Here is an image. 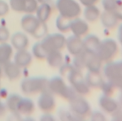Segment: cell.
<instances>
[{"label":"cell","mask_w":122,"mask_h":121,"mask_svg":"<svg viewBox=\"0 0 122 121\" xmlns=\"http://www.w3.org/2000/svg\"><path fill=\"white\" fill-rule=\"evenodd\" d=\"M9 38L10 33L9 29L4 26H0V43L7 42Z\"/></svg>","instance_id":"34"},{"label":"cell","mask_w":122,"mask_h":121,"mask_svg":"<svg viewBox=\"0 0 122 121\" xmlns=\"http://www.w3.org/2000/svg\"><path fill=\"white\" fill-rule=\"evenodd\" d=\"M6 110H7V107L6 106V103L0 101V117L3 116L6 113Z\"/></svg>","instance_id":"39"},{"label":"cell","mask_w":122,"mask_h":121,"mask_svg":"<svg viewBox=\"0 0 122 121\" xmlns=\"http://www.w3.org/2000/svg\"><path fill=\"white\" fill-rule=\"evenodd\" d=\"M60 68V74L62 77H66L68 75V74L71 72L72 69H74V66L72 64H63L61 65Z\"/></svg>","instance_id":"35"},{"label":"cell","mask_w":122,"mask_h":121,"mask_svg":"<svg viewBox=\"0 0 122 121\" xmlns=\"http://www.w3.org/2000/svg\"><path fill=\"white\" fill-rule=\"evenodd\" d=\"M99 103L101 108L104 111L109 113H113L119 108L118 103L107 95H103L101 96L99 101Z\"/></svg>","instance_id":"19"},{"label":"cell","mask_w":122,"mask_h":121,"mask_svg":"<svg viewBox=\"0 0 122 121\" xmlns=\"http://www.w3.org/2000/svg\"><path fill=\"white\" fill-rule=\"evenodd\" d=\"M51 0H37L38 4H43V3H48Z\"/></svg>","instance_id":"42"},{"label":"cell","mask_w":122,"mask_h":121,"mask_svg":"<svg viewBox=\"0 0 122 121\" xmlns=\"http://www.w3.org/2000/svg\"><path fill=\"white\" fill-rule=\"evenodd\" d=\"M29 44V38L24 33L16 32L11 38V45L16 50L26 49Z\"/></svg>","instance_id":"15"},{"label":"cell","mask_w":122,"mask_h":121,"mask_svg":"<svg viewBox=\"0 0 122 121\" xmlns=\"http://www.w3.org/2000/svg\"><path fill=\"white\" fill-rule=\"evenodd\" d=\"M99 0H80V1L85 6L94 5Z\"/></svg>","instance_id":"38"},{"label":"cell","mask_w":122,"mask_h":121,"mask_svg":"<svg viewBox=\"0 0 122 121\" xmlns=\"http://www.w3.org/2000/svg\"><path fill=\"white\" fill-rule=\"evenodd\" d=\"M87 84L90 87L92 88H99L101 87L102 83L104 82L102 77L99 74V72H89L87 74L86 78L85 79Z\"/></svg>","instance_id":"25"},{"label":"cell","mask_w":122,"mask_h":121,"mask_svg":"<svg viewBox=\"0 0 122 121\" xmlns=\"http://www.w3.org/2000/svg\"><path fill=\"white\" fill-rule=\"evenodd\" d=\"M92 120L93 121H104L105 120L104 116L99 112H94L92 114Z\"/></svg>","instance_id":"37"},{"label":"cell","mask_w":122,"mask_h":121,"mask_svg":"<svg viewBox=\"0 0 122 121\" xmlns=\"http://www.w3.org/2000/svg\"><path fill=\"white\" fill-rule=\"evenodd\" d=\"M32 55L26 49L17 50L14 57V62L21 69L28 67L32 62Z\"/></svg>","instance_id":"17"},{"label":"cell","mask_w":122,"mask_h":121,"mask_svg":"<svg viewBox=\"0 0 122 121\" xmlns=\"http://www.w3.org/2000/svg\"><path fill=\"white\" fill-rule=\"evenodd\" d=\"M32 53L33 55L38 60H45L47 53L45 51V50L43 49L41 41L40 42H37L36 43L32 48Z\"/></svg>","instance_id":"29"},{"label":"cell","mask_w":122,"mask_h":121,"mask_svg":"<svg viewBox=\"0 0 122 121\" xmlns=\"http://www.w3.org/2000/svg\"><path fill=\"white\" fill-rule=\"evenodd\" d=\"M9 6L16 12L33 14L38 6V2L37 0H9Z\"/></svg>","instance_id":"8"},{"label":"cell","mask_w":122,"mask_h":121,"mask_svg":"<svg viewBox=\"0 0 122 121\" xmlns=\"http://www.w3.org/2000/svg\"><path fill=\"white\" fill-rule=\"evenodd\" d=\"M70 30L72 31V35L82 37L85 35L88 32L89 26L85 20L77 17L70 20Z\"/></svg>","instance_id":"13"},{"label":"cell","mask_w":122,"mask_h":121,"mask_svg":"<svg viewBox=\"0 0 122 121\" xmlns=\"http://www.w3.org/2000/svg\"><path fill=\"white\" fill-rule=\"evenodd\" d=\"M46 60L48 65L53 68L60 67L63 63V57L61 51H52L47 53Z\"/></svg>","instance_id":"23"},{"label":"cell","mask_w":122,"mask_h":121,"mask_svg":"<svg viewBox=\"0 0 122 121\" xmlns=\"http://www.w3.org/2000/svg\"><path fill=\"white\" fill-rule=\"evenodd\" d=\"M9 4L6 1L0 0V17L6 16L9 11Z\"/></svg>","instance_id":"36"},{"label":"cell","mask_w":122,"mask_h":121,"mask_svg":"<svg viewBox=\"0 0 122 121\" xmlns=\"http://www.w3.org/2000/svg\"><path fill=\"white\" fill-rule=\"evenodd\" d=\"M69 109L75 120H82L90 113V106L88 102L80 95H77L69 101Z\"/></svg>","instance_id":"5"},{"label":"cell","mask_w":122,"mask_h":121,"mask_svg":"<svg viewBox=\"0 0 122 121\" xmlns=\"http://www.w3.org/2000/svg\"><path fill=\"white\" fill-rule=\"evenodd\" d=\"M58 116L61 121H76L70 109H67L66 108H61L58 112Z\"/></svg>","instance_id":"32"},{"label":"cell","mask_w":122,"mask_h":121,"mask_svg":"<svg viewBox=\"0 0 122 121\" xmlns=\"http://www.w3.org/2000/svg\"><path fill=\"white\" fill-rule=\"evenodd\" d=\"M56 103L54 95L48 90L41 92L37 101L39 109L45 113L53 111L56 108Z\"/></svg>","instance_id":"9"},{"label":"cell","mask_w":122,"mask_h":121,"mask_svg":"<svg viewBox=\"0 0 122 121\" xmlns=\"http://www.w3.org/2000/svg\"><path fill=\"white\" fill-rule=\"evenodd\" d=\"M71 19H68L62 16H59L56 19V27L61 33H67L70 30V23Z\"/></svg>","instance_id":"30"},{"label":"cell","mask_w":122,"mask_h":121,"mask_svg":"<svg viewBox=\"0 0 122 121\" xmlns=\"http://www.w3.org/2000/svg\"><path fill=\"white\" fill-rule=\"evenodd\" d=\"M13 56V47L6 43H0V65H4L11 61Z\"/></svg>","instance_id":"22"},{"label":"cell","mask_w":122,"mask_h":121,"mask_svg":"<svg viewBox=\"0 0 122 121\" xmlns=\"http://www.w3.org/2000/svg\"><path fill=\"white\" fill-rule=\"evenodd\" d=\"M87 55H88V52H87L84 50L82 53L74 56L72 65L74 66V67L75 69L81 71L82 69L85 68Z\"/></svg>","instance_id":"28"},{"label":"cell","mask_w":122,"mask_h":121,"mask_svg":"<svg viewBox=\"0 0 122 121\" xmlns=\"http://www.w3.org/2000/svg\"><path fill=\"white\" fill-rule=\"evenodd\" d=\"M66 38L61 33L46 34L41 41V43L45 50L48 53L52 51H61L65 47Z\"/></svg>","instance_id":"4"},{"label":"cell","mask_w":122,"mask_h":121,"mask_svg":"<svg viewBox=\"0 0 122 121\" xmlns=\"http://www.w3.org/2000/svg\"><path fill=\"white\" fill-rule=\"evenodd\" d=\"M118 45L112 39H105L100 41L95 54L102 62L111 61L117 54Z\"/></svg>","instance_id":"6"},{"label":"cell","mask_w":122,"mask_h":121,"mask_svg":"<svg viewBox=\"0 0 122 121\" xmlns=\"http://www.w3.org/2000/svg\"><path fill=\"white\" fill-rule=\"evenodd\" d=\"M65 47L70 55H77L84 50L83 40L81 39V37L72 35L66 38Z\"/></svg>","instance_id":"11"},{"label":"cell","mask_w":122,"mask_h":121,"mask_svg":"<svg viewBox=\"0 0 122 121\" xmlns=\"http://www.w3.org/2000/svg\"><path fill=\"white\" fill-rule=\"evenodd\" d=\"M122 18L119 13L104 11L101 15V21L103 26L107 29H114L118 24L119 19Z\"/></svg>","instance_id":"16"},{"label":"cell","mask_w":122,"mask_h":121,"mask_svg":"<svg viewBox=\"0 0 122 121\" xmlns=\"http://www.w3.org/2000/svg\"><path fill=\"white\" fill-rule=\"evenodd\" d=\"M0 91H1V88H0Z\"/></svg>","instance_id":"44"},{"label":"cell","mask_w":122,"mask_h":121,"mask_svg":"<svg viewBox=\"0 0 122 121\" xmlns=\"http://www.w3.org/2000/svg\"><path fill=\"white\" fill-rule=\"evenodd\" d=\"M67 78L70 86L78 95H86L90 92V87L84 79L80 70L74 67L68 74Z\"/></svg>","instance_id":"7"},{"label":"cell","mask_w":122,"mask_h":121,"mask_svg":"<svg viewBox=\"0 0 122 121\" xmlns=\"http://www.w3.org/2000/svg\"><path fill=\"white\" fill-rule=\"evenodd\" d=\"M47 30H48V29H47L46 24L41 23L39 28L35 32V33L33 35V36L36 38H43L46 35Z\"/></svg>","instance_id":"33"},{"label":"cell","mask_w":122,"mask_h":121,"mask_svg":"<svg viewBox=\"0 0 122 121\" xmlns=\"http://www.w3.org/2000/svg\"><path fill=\"white\" fill-rule=\"evenodd\" d=\"M41 22L37 19L36 15L33 14H26L21 20V26L23 30L33 35L38 30L41 25Z\"/></svg>","instance_id":"10"},{"label":"cell","mask_w":122,"mask_h":121,"mask_svg":"<svg viewBox=\"0 0 122 121\" xmlns=\"http://www.w3.org/2000/svg\"><path fill=\"white\" fill-rule=\"evenodd\" d=\"M99 43L100 40L96 35H87L83 40L84 50L88 53H95L99 45Z\"/></svg>","instance_id":"24"},{"label":"cell","mask_w":122,"mask_h":121,"mask_svg":"<svg viewBox=\"0 0 122 121\" xmlns=\"http://www.w3.org/2000/svg\"><path fill=\"white\" fill-rule=\"evenodd\" d=\"M2 72H3V69H2V66L0 65V79L2 77Z\"/></svg>","instance_id":"43"},{"label":"cell","mask_w":122,"mask_h":121,"mask_svg":"<svg viewBox=\"0 0 122 121\" xmlns=\"http://www.w3.org/2000/svg\"><path fill=\"white\" fill-rule=\"evenodd\" d=\"M102 61L97 57L95 53H88L85 67L89 69V72H100L102 68Z\"/></svg>","instance_id":"21"},{"label":"cell","mask_w":122,"mask_h":121,"mask_svg":"<svg viewBox=\"0 0 122 121\" xmlns=\"http://www.w3.org/2000/svg\"><path fill=\"white\" fill-rule=\"evenodd\" d=\"M104 72L109 81L122 77V61L117 62H108L104 68Z\"/></svg>","instance_id":"12"},{"label":"cell","mask_w":122,"mask_h":121,"mask_svg":"<svg viewBox=\"0 0 122 121\" xmlns=\"http://www.w3.org/2000/svg\"><path fill=\"white\" fill-rule=\"evenodd\" d=\"M102 5L106 11L110 12H117L119 8V0H103Z\"/></svg>","instance_id":"31"},{"label":"cell","mask_w":122,"mask_h":121,"mask_svg":"<svg viewBox=\"0 0 122 121\" xmlns=\"http://www.w3.org/2000/svg\"><path fill=\"white\" fill-rule=\"evenodd\" d=\"M2 69L5 76L10 81L18 79L21 74V68L14 61H9L2 65Z\"/></svg>","instance_id":"14"},{"label":"cell","mask_w":122,"mask_h":121,"mask_svg":"<svg viewBox=\"0 0 122 121\" xmlns=\"http://www.w3.org/2000/svg\"><path fill=\"white\" fill-rule=\"evenodd\" d=\"M36 16L41 23L46 24L52 14V7L48 3L40 4L36 11Z\"/></svg>","instance_id":"20"},{"label":"cell","mask_w":122,"mask_h":121,"mask_svg":"<svg viewBox=\"0 0 122 121\" xmlns=\"http://www.w3.org/2000/svg\"><path fill=\"white\" fill-rule=\"evenodd\" d=\"M21 97L22 96H21L19 94L17 93H11L7 97L6 102V106L7 107V109L15 115H17V107Z\"/></svg>","instance_id":"26"},{"label":"cell","mask_w":122,"mask_h":121,"mask_svg":"<svg viewBox=\"0 0 122 121\" xmlns=\"http://www.w3.org/2000/svg\"><path fill=\"white\" fill-rule=\"evenodd\" d=\"M100 16V11L97 7L94 5L86 6L84 11V17L86 21L94 22L96 21Z\"/></svg>","instance_id":"27"},{"label":"cell","mask_w":122,"mask_h":121,"mask_svg":"<svg viewBox=\"0 0 122 121\" xmlns=\"http://www.w3.org/2000/svg\"><path fill=\"white\" fill-rule=\"evenodd\" d=\"M56 8L60 15L68 19L78 17L81 14V7L75 0H57Z\"/></svg>","instance_id":"3"},{"label":"cell","mask_w":122,"mask_h":121,"mask_svg":"<svg viewBox=\"0 0 122 121\" xmlns=\"http://www.w3.org/2000/svg\"><path fill=\"white\" fill-rule=\"evenodd\" d=\"M41 120L43 121H54V118L52 117L51 115L49 114V113H46L45 115H43V116L41 118Z\"/></svg>","instance_id":"40"},{"label":"cell","mask_w":122,"mask_h":121,"mask_svg":"<svg viewBox=\"0 0 122 121\" xmlns=\"http://www.w3.org/2000/svg\"><path fill=\"white\" fill-rule=\"evenodd\" d=\"M48 90L68 101L78 95L71 86H67L61 77H53L48 81Z\"/></svg>","instance_id":"1"},{"label":"cell","mask_w":122,"mask_h":121,"mask_svg":"<svg viewBox=\"0 0 122 121\" xmlns=\"http://www.w3.org/2000/svg\"><path fill=\"white\" fill-rule=\"evenodd\" d=\"M48 79L44 77H31L21 83V90L26 95H35L48 90Z\"/></svg>","instance_id":"2"},{"label":"cell","mask_w":122,"mask_h":121,"mask_svg":"<svg viewBox=\"0 0 122 121\" xmlns=\"http://www.w3.org/2000/svg\"><path fill=\"white\" fill-rule=\"evenodd\" d=\"M35 111V104L33 101L29 98H24L19 101L17 107V115L22 116H30Z\"/></svg>","instance_id":"18"},{"label":"cell","mask_w":122,"mask_h":121,"mask_svg":"<svg viewBox=\"0 0 122 121\" xmlns=\"http://www.w3.org/2000/svg\"><path fill=\"white\" fill-rule=\"evenodd\" d=\"M118 38H119V40L120 43L122 45V25L120 26V27L119 29V31H118Z\"/></svg>","instance_id":"41"}]
</instances>
